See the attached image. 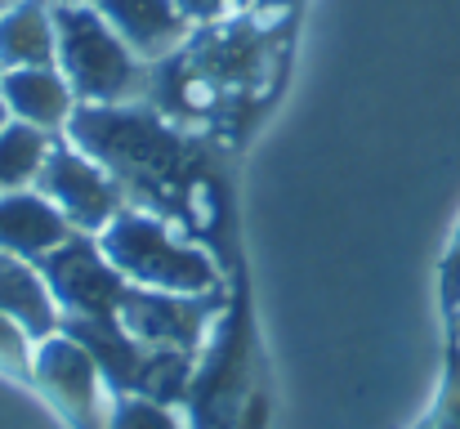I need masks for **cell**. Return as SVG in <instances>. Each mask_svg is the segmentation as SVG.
<instances>
[{"instance_id":"obj_1","label":"cell","mask_w":460,"mask_h":429,"mask_svg":"<svg viewBox=\"0 0 460 429\" xmlns=\"http://www.w3.org/2000/svg\"><path fill=\"white\" fill-rule=\"evenodd\" d=\"M67 135H72V147L94 156L121 183V192L148 197L153 188L156 206L174 201L188 179L183 139L156 112L130 108V103H76Z\"/></svg>"},{"instance_id":"obj_2","label":"cell","mask_w":460,"mask_h":429,"mask_svg":"<svg viewBox=\"0 0 460 429\" xmlns=\"http://www.w3.org/2000/svg\"><path fill=\"white\" fill-rule=\"evenodd\" d=\"M54 67L67 76L81 103H126L144 90V63L90 0H54Z\"/></svg>"},{"instance_id":"obj_3","label":"cell","mask_w":460,"mask_h":429,"mask_svg":"<svg viewBox=\"0 0 460 429\" xmlns=\"http://www.w3.org/2000/svg\"><path fill=\"white\" fill-rule=\"evenodd\" d=\"M108 264L135 286L148 290H174V295H215L219 290V269L188 246L170 219L148 215V210H121L103 237H99Z\"/></svg>"},{"instance_id":"obj_4","label":"cell","mask_w":460,"mask_h":429,"mask_svg":"<svg viewBox=\"0 0 460 429\" xmlns=\"http://www.w3.org/2000/svg\"><path fill=\"white\" fill-rule=\"evenodd\" d=\"M31 376L49 394V403L76 429H108V416H112V403L117 398H112V389H108L94 353L76 335L54 331V335L36 340V349H31Z\"/></svg>"},{"instance_id":"obj_5","label":"cell","mask_w":460,"mask_h":429,"mask_svg":"<svg viewBox=\"0 0 460 429\" xmlns=\"http://www.w3.org/2000/svg\"><path fill=\"white\" fill-rule=\"evenodd\" d=\"M36 192H45L76 233H103L121 215V197H126L121 183L72 143H54L36 179Z\"/></svg>"},{"instance_id":"obj_6","label":"cell","mask_w":460,"mask_h":429,"mask_svg":"<svg viewBox=\"0 0 460 429\" xmlns=\"http://www.w3.org/2000/svg\"><path fill=\"white\" fill-rule=\"evenodd\" d=\"M40 273L67 317H112L121 308V295L130 290V282L108 264L103 246L90 242V233H72L58 251H49L40 260Z\"/></svg>"},{"instance_id":"obj_7","label":"cell","mask_w":460,"mask_h":429,"mask_svg":"<svg viewBox=\"0 0 460 429\" xmlns=\"http://www.w3.org/2000/svg\"><path fill=\"white\" fill-rule=\"evenodd\" d=\"M210 317H219V295H174L148 286H130L117 308V322L144 349H179V353H192L210 335Z\"/></svg>"},{"instance_id":"obj_8","label":"cell","mask_w":460,"mask_h":429,"mask_svg":"<svg viewBox=\"0 0 460 429\" xmlns=\"http://www.w3.org/2000/svg\"><path fill=\"white\" fill-rule=\"evenodd\" d=\"M108 27L130 45L139 63H161L179 54L192 36V18L179 9V0H90Z\"/></svg>"},{"instance_id":"obj_9","label":"cell","mask_w":460,"mask_h":429,"mask_svg":"<svg viewBox=\"0 0 460 429\" xmlns=\"http://www.w3.org/2000/svg\"><path fill=\"white\" fill-rule=\"evenodd\" d=\"M76 228L63 219V210L36 192V188H13L0 192V251L22 255V260H45L49 251H58Z\"/></svg>"},{"instance_id":"obj_10","label":"cell","mask_w":460,"mask_h":429,"mask_svg":"<svg viewBox=\"0 0 460 429\" xmlns=\"http://www.w3.org/2000/svg\"><path fill=\"white\" fill-rule=\"evenodd\" d=\"M0 99L9 108L13 121L40 126V130H63L76 112V90L67 85V76L49 63V67H13L0 76Z\"/></svg>"},{"instance_id":"obj_11","label":"cell","mask_w":460,"mask_h":429,"mask_svg":"<svg viewBox=\"0 0 460 429\" xmlns=\"http://www.w3.org/2000/svg\"><path fill=\"white\" fill-rule=\"evenodd\" d=\"M0 313L13 317L31 340H45V335L63 331V308L49 295L40 264L22 260V255H9V251H0Z\"/></svg>"},{"instance_id":"obj_12","label":"cell","mask_w":460,"mask_h":429,"mask_svg":"<svg viewBox=\"0 0 460 429\" xmlns=\"http://www.w3.org/2000/svg\"><path fill=\"white\" fill-rule=\"evenodd\" d=\"M54 54H58L54 0H13L0 13V72L49 67Z\"/></svg>"},{"instance_id":"obj_13","label":"cell","mask_w":460,"mask_h":429,"mask_svg":"<svg viewBox=\"0 0 460 429\" xmlns=\"http://www.w3.org/2000/svg\"><path fill=\"white\" fill-rule=\"evenodd\" d=\"M49 152H54L49 130L27 126V121H9V126L0 130V192L36 188V179H40Z\"/></svg>"},{"instance_id":"obj_14","label":"cell","mask_w":460,"mask_h":429,"mask_svg":"<svg viewBox=\"0 0 460 429\" xmlns=\"http://www.w3.org/2000/svg\"><path fill=\"white\" fill-rule=\"evenodd\" d=\"M108 429H183V421L174 416L170 403H156L144 394H117Z\"/></svg>"},{"instance_id":"obj_15","label":"cell","mask_w":460,"mask_h":429,"mask_svg":"<svg viewBox=\"0 0 460 429\" xmlns=\"http://www.w3.org/2000/svg\"><path fill=\"white\" fill-rule=\"evenodd\" d=\"M179 9L192 22H233L237 13L255 9V0H179Z\"/></svg>"},{"instance_id":"obj_16","label":"cell","mask_w":460,"mask_h":429,"mask_svg":"<svg viewBox=\"0 0 460 429\" xmlns=\"http://www.w3.org/2000/svg\"><path fill=\"white\" fill-rule=\"evenodd\" d=\"M27 340H31V335H27L13 317L0 313V362H4V367H18V371L31 367V344H27Z\"/></svg>"},{"instance_id":"obj_17","label":"cell","mask_w":460,"mask_h":429,"mask_svg":"<svg viewBox=\"0 0 460 429\" xmlns=\"http://www.w3.org/2000/svg\"><path fill=\"white\" fill-rule=\"evenodd\" d=\"M429 429H460V376H452V385H447V394L438 403V416H434Z\"/></svg>"},{"instance_id":"obj_18","label":"cell","mask_w":460,"mask_h":429,"mask_svg":"<svg viewBox=\"0 0 460 429\" xmlns=\"http://www.w3.org/2000/svg\"><path fill=\"white\" fill-rule=\"evenodd\" d=\"M9 121H13V117H9V108H4V99H0V130H4Z\"/></svg>"},{"instance_id":"obj_19","label":"cell","mask_w":460,"mask_h":429,"mask_svg":"<svg viewBox=\"0 0 460 429\" xmlns=\"http://www.w3.org/2000/svg\"><path fill=\"white\" fill-rule=\"evenodd\" d=\"M9 4H13V0H0V13H4V9H9Z\"/></svg>"},{"instance_id":"obj_20","label":"cell","mask_w":460,"mask_h":429,"mask_svg":"<svg viewBox=\"0 0 460 429\" xmlns=\"http://www.w3.org/2000/svg\"><path fill=\"white\" fill-rule=\"evenodd\" d=\"M0 76H4V72H0Z\"/></svg>"}]
</instances>
